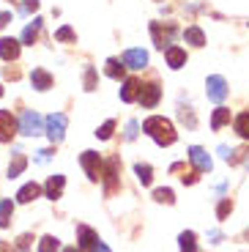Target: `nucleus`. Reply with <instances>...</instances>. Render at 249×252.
I'll return each instance as SVG.
<instances>
[{
  "mask_svg": "<svg viewBox=\"0 0 249 252\" xmlns=\"http://www.w3.org/2000/svg\"><path fill=\"white\" fill-rule=\"evenodd\" d=\"M159 99H162V88L156 85V82H148V85H140V94H137V101L143 104V107H156L159 104Z\"/></svg>",
  "mask_w": 249,
  "mask_h": 252,
  "instance_id": "obj_8",
  "label": "nucleus"
},
{
  "mask_svg": "<svg viewBox=\"0 0 249 252\" xmlns=\"http://www.w3.org/2000/svg\"><path fill=\"white\" fill-rule=\"evenodd\" d=\"M63 189H66V176H61V173L50 176V178H47V184H44V192H47V197H50V200L63 197Z\"/></svg>",
  "mask_w": 249,
  "mask_h": 252,
  "instance_id": "obj_12",
  "label": "nucleus"
},
{
  "mask_svg": "<svg viewBox=\"0 0 249 252\" xmlns=\"http://www.w3.org/2000/svg\"><path fill=\"white\" fill-rule=\"evenodd\" d=\"M124 63L121 61H115V58H110L107 61V77H112V80H124Z\"/></svg>",
  "mask_w": 249,
  "mask_h": 252,
  "instance_id": "obj_28",
  "label": "nucleus"
},
{
  "mask_svg": "<svg viewBox=\"0 0 249 252\" xmlns=\"http://www.w3.org/2000/svg\"><path fill=\"white\" fill-rule=\"evenodd\" d=\"M58 247H61V241H58L55 236H44V239L38 241V252H58Z\"/></svg>",
  "mask_w": 249,
  "mask_h": 252,
  "instance_id": "obj_30",
  "label": "nucleus"
},
{
  "mask_svg": "<svg viewBox=\"0 0 249 252\" xmlns=\"http://www.w3.org/2000/svg\"><path fill=\"white\" fill-rule=\"evenodd\" d=\"M80 164L85 167V173H88V178L91 181H101V157L96 151H82V157H80Z\"/></svg>",
  "mask_w": 249,
  "mask_h": 252,
  "instance_id": "obj_6",
  "label": "nucleus"
},
{
  "mask_svg": "<svg viewBox=\"0 0 249 252\" xmlns=\"http://www.w3.org/2000/svg\"><path fill=\"white\" fill-rule=\"evenodd\" d=\"M31 241H33V236H31V233L19 236V239H17V244H14V250H11V252H28V247H31Z\"/></svg>",
  "mask_w": 249,
  "mask_h": 252,
  "instance_id": "obj_32",
  "label": "nucleus"
},
{
  "mask_svg": "<svg viewBox=\"0 0 249 252\" xmlns=\"http://www.w3.org/2000/svg\"><path fill=\"white\" fill-rule=\"evenodd\" d=\"M38 195H41V187H38L36 181H31V184H25V187L17 192V203H33Z\"/></svg>",
  "mask_w": 249,
  "mask_h": 252,
  "instance_id": "obj_16",
  "label": "nucleus"
},
{
  "mask_svg": "<svg viewBox=\"0 0 249 252\" xmlns=\"http://www.w3.org/2000/svg\"><path fill=\"white\" fill-rule=\"evenodd\" d=\"M63 252H82V250H80V247H66Z\"/></svg>",
  "mask_w": 249,
  "mask_h": 252,
  "instance_id": "obj_45",
  "label": "nucleus"
},
{
  "mask_svg": "<svg viewBox=\"0 0 249 252\" xmlns=\"http://www.w3.org/2000/svg\"><path fill=\"white\" fill-rule=\"evenodd\" d=\"M17 134V121L8 110H0V143H11V137Z\"/></svg>",
  "mask_w": 249,
  "mask_h": 252,
  "instance_id": "obj_10",
  "label": "nucleus"
},
{
  "mask_svg": "<svg viewBox=\"0 0 249 252\" xmlns=\"http://www.w3.org/2000/svg\"><path fill=\"white\" fill-rule=\"evenodd\" d=\"M134 173H137V178H140V184H143V187H148V184L154 181V167H151V164L137 162V164H134Z\"/></svg>",
  "mask_w": 249,
  "mask_h": 252,
  "instance_id": "obj_25",
  "label": "nucleus"
},
{
  "mask_svg": "<svg viewBox=\"0 0 249 252\" xmlns=\"http://www.w3.org/2000/svg\"><path fill=\"white\" fill-rule=\"evenodd\" d=\"M184 38H187V44H192V47H203V44H206V33L200 31L197 25L187 28V31H184Z\"/></svg>",
  "mask_w": 249,
  "mask_h": 252,
  "instance_id": "obj_22",
  "label": "nucleus"
},
{
  "mask_svg": "<svg viewBox=\"0 0 249 252\" xmlns=\"http://www.w3.org/2000/svg\"><path fill=\"white\" fill-rule=\"evenodd\" d=\"M170 170H173V173H184V176H181V181H184V184H189V187L200 181L197 170H187V167H184V164H181V162H175L173 167H170Z\"/></svg>",
  "mask_w": 249,
  "mask_h": 252,
  "instance_id": "obj_24",
  "label": "nucleus"
},
{
  "mask_svg": "<svg viewBox=\"0 0 249 252\" xmlns=\"http://www.w3.org/2000/svg\"><path fill=\"white\" fill-rule=\"evenodd\" d=\"M233 126H236V134L244 140H249V113H241L236 115V121H233Z\"/></svg>",
  "mask_w": 249,
  "mask_h": 252,
  "instance_id": "obj_26",
  "label": "nucleus"
},
{
  "mask_svg": "<svg viewBox=\"0 0 249 252\" xmlns=\"http://www.w3.org/2000/svg\"><path fill=\"white\" fill-rule=\"evenodd\" d=\"M0 96H3V85H0Z\"/></svg>",
  "mask_w": 249,
  "mask_h": 252,
  "instance_id": "obj_47",
  "label": "nucleus"
},
{
  "mask_svg": "<svg viewBox=\"0 0 249 252\" xmlns=\"http://www.w3.org/2000/svg\"><path fill=\"white\" fill-rule=\"evenodd\" d=\"M175 33H178V28H175L173 22H167L164 28H162V22H151V36H154V44L159 47V50L173 44Z\"/></svg>",
  "mask_w": 249,
  "mask_h": 252,
  "instance_id": "obj_3",
  "label": "nucleus"
},
{
  "mask_svg": "<svg viewBox=\"0 0 249 252\" xmlns=\"http://www.w3.org/2000/svg\"><path fill=\"white\" fill-rule=\"evenodd\" d=\"M85 91H96V69H85Z\"/></svg>",
  "mask_w": 249,
  "mask_h": 252,
  "instance_id": "obj_36",
  "label": "nucleus"
},
{
  "mask_svg": "<svg viewBox=\"0 0 249 252\" xmlns=\"http://www.w3.org/2000/svg\"><path fill=\"white\" fill-rule=\"evenodd\" d=\"M178 244H181V252H200L197 236H194L192 230H184V233L178 236Z\"/></svg>",
  "mask_w": 249,
  "mask_h": 252,
  "instance_id": "obj_21",
  "label": "nucleus"
},
{
  "mask_svg": "<svg viewBox=\"0 0 249 252\" xmlns=\"http://www.w3.org/2000/svg\"><path fill=\"white\" fill-rule=\"evenodd\" d=\"M244 162H247V167H249V151H247V157H244Z\"/></svg>",
  "mask_w": 249,
  "mask_h": 252,
  "instance_id": "obj_46",
  "label": "nucleus"
},
{
  "mask_svg": "<svg viewBox=\"0 0 249 252\" xmlns=\"http://www.w3.org/2000/svg\"><path fill=\"white\" fill-rule=\"evenodd\" d=\"M19 50H22V44H19L17 38H0V58L3 61H17L19 58Z\"/></svg>",
  "mask_w": 249,
  "mask_h": 252,
  "instance_id": "obj_13",
  "label": "nucleus"
},
{
  "mask_svg": "<svg viewBox=\"0 0 249 252\" xmlns=\"http://www.w3.org/2000/svg\"><path fill=\"white\" fill-rule=\"evenodd\" d=\"M219 154H222V159H230L233 148H227V145H219Z\"/></svg>",
  "mask_w": 249,
  "mask_h": 252,
  "instance_id": "obj_41",
  "label": "nucleus"
},
{
  "mask_svg": "<svg viewBox=\"0 0 249 252\" xmlns=\"http://www.w3.org/2000/svg\"><path fill=\"white\" fill-rule=\"evenodd\" d=\"M206 91H208V99L217 101V104H222V101L227 99V82H224V77H219V74L208 77Z\"/></svg>",
  "mask_w": 249,
  "mask_h": 252,
  "instance_id": "obj_7",
  "label": "nucleus"
},
{
  "mask_svg": "<svg viewBox=\"0 0 249 252\" xmlns=\"http://www.w3.org/2000/svg\"><path fill=\"white\" fill-rule=\"evenodd\" d=\"M0 252H11V247H8V244H3V241H0Z\"/></svg>",
  "mask_w": 249,
  "mask_h": 252,
  "instance_id": "obj_44",
  "label": "nucleus"
},
{
  "mask_svg": "<svg viewBox=\"0 0 249 252\" xmlns=\"http://www.w3.org/2000/svg\"><path fill=\"white\" fill-rule=\"evenodd\" d=\"M41 33V17H33V22H28V28L22 31V44H33Z\"/></svg>",
  "mask_w": 249,
  "mask_h": 252,
  "instance_id": "obj_20",
  "label": "nucleus"
},
{
  "mask_svg": "<svg viewBox=\"0 0 249 252\" xmlns=\"http://www.w3.org/2000/svg\"><path fill=\"white\" fill-rule=\"evenodd\" d=\"M154 200H156V203H167V206H173V203H175V195H173V189L162 187V189H156V192H154Z\"/></svg>",
  "mask_w": 249,
  "mask_h": 252,
  "instance_id": "obj_29",
  "label": "nucleus"
},
{
  "mask_svg": "<svg viewBox=\"0 0 249 252\" xmlns=\"http://www.w3.org/2000/svg\"><path fill=\"white\" fill-rule=\"evenodd\" d=\"M33 11H38V0H22L19 3V14H33Z\"/></svg>",
  "mask_w": 249,
  "mask_h": 252,
  "instance_id": "obj_35",
  "label": "nucleus"
},
{
  "mask_svg": "<svg viewBox=\"0 0 249 252\" xmlns=\"http://www.w3.org/2000/svg\"><path fill=\"white\" fill-rule=\"evenodd\" d=\"M230 211H233V200H230V197H224V200L219 203V208H217V217H219V220H224Z\"/></svg>",
  "mask_w": 249,
  "mask_h": 252,
  "instance_id": "obj_34",
  "label": "nucleus"
},
{
  "mask_svg": "<svg viewBox=\"0 0 249 252\" xmlns=\"http://www.w3.org/2000/svg\"><path fill=\"white\" fill-rule=\"evenodd\" d=\"M137 94H140V82L134 80V77H129V80H124V88H121V99L129 104V101H137Z\"/></svg>",
  "mask_w": 249,
  "mask_h": 252,
  "instance_id": "obj_18",
  "label": "nucleus"
},
{
  "mask_svg": "<svg viewBox=\"0 0 249 252\" xmlns=\"http://www.w3.org/2000/svg\"><path fill=\"white\" fill-rule=\"evenodd\" d=\"M8 22H11V11H0V31H3Z\"/></svg>",
  "mask_w": 249,
  "mask_h": 252,
  "instance_id": "obj_39",
  "label": "nucleus"
},
{
  "mask_svg": "<svg viewBox=\"0 0 249 252\" xmlns=\"http://www.w3.org/2000/svg\"><path fill=\"white\" fill-rule=\"evenodd\" d=\"M91 252H112V250H110V247L104 244V241H96V244L91 247Z\"/></svg>",
  "mask_w": 249,
  "mask_h": 252,
  "instance_id": "obj_40",
  "label": "nucleus"
},
{
  "mask_svg": "<svg viewBox=\"0 0 249 252\" xmlns=\"http://www.w3.org/2000/svg\"><path fill=\"white\" fill-rule=\"evenodd\" d=\"M208 239H211V241H214V244H217V241H219V239H222V233H219V230H211V233H208Z\"/></svg>",
  "mask_w": 249,
  "mask_h": 252,
  "instance_id": "obj_43",
  "label": "nucleus"
},
{
  "mask_svg": "<svg viewBox=\"0 0 249 252\" xmlns=\"http://www.w3.org/2000/svg\"><path fill=\"white\" fill-rule=\"evenodd\" d=\"M66 124H69V118L63 113H52L50 118L44 121V132H47V137H50L52 143H61L63 134H66Z\"/></svg>",
  "mask_w": 249,
  "mask_h": 252,
  "instance_id": "obj_4",
  "label": "nucleus"
},
{
  "mask_svg": "<svg viewBox=\"0 0 249 252\" xmlns=\"http://www.w3.org/2000/svg\"><path fill=\"white\" fill-rule=\"evenodd\" d=\"M55 38H58V41H74V31H71V28L69 25H63V28H58V33H55Z\"/></svg>",
  "mask_w": 249,
  "mask_h": 252,
  "instance_id": "obj_33",
  "label": "nucleus"
},
{
  "mask_svg": "<svg viewBox=\"0 0 249 252\" xmlns=\"http://www.w3.org/2000/svg\"><path fill=\"white\" fill-rule=\"evenodd\" d=\"M52 154H55L52 148H41V151H36V162H38V164H47V162L52 159Z\"/></svg>",
  "mask_w": 249,
  "mask_h": 252,
  "instance_id": "obj_37",
  "label": "nucleus"
},
{
  "mask_svg": "<svg viewBox=\"0 0 249 252\" xmlns=\"http://www.w3.org/2000/svg\"><path fill=\"white\" fill-rule=\"evenodd\" d=\"M6 77L8 80H19V71L17 69H6Z\"/></svg>",
  "mask_w": 249,
  "mask_h": 252,
  "instance_id": "obj_42",
  "label": "nucleus"
},
{
  "mask_svg": "<svg viewBox=\"0 0 249 252\" xmlns=\"http://www.w3.org/2000/svg\"><path fill=\"white\" fill-rule=\"evenodd\" d=\"M118 167H121L118 157H112L110 162L101 167V178H104V195H107V197H112L115 192H118Z\"/></svg>",
  "mask_w": 249,
  "mask_h": 252,
  "instance_id": "obj_5",
  "label": "nucleus"
},
{
  "mask_svg": "<svg viewBox=\"0 0 249 252\" xmlns=\"http://www.w3.org/2000/svg\"><path fill=\"white\" fill-rule=\"evenodd\" d=\"M189 162L197 167V173H211V167H214L211 157H208L206 148H200V145H192V148H189Z\"/></svg>",
  "mask_w": 249,
  "mask_h": 252,
  "instance_id": "obj_9",
  "label": "nucleus"
},
{
  "mask_svg": "<svg viewBox=\"0 0 249 252\" xmlns=\"http://www.w3.org/2000/svg\"><path fill=\"white\" fill-rule=\"evenodd\" d=\"M121 63H124L126 69H145L148 66V52L145 50H126Z\"/></svg>",
  "mask_w": 249,
  "mask_h": 252,
  "instance_id": "obj_11",
  "label": "nucleus"
},
{
  "mask_svg": "<svg viewBox=\"0 0 249 252\" xmlns=\"http://www.w3.org/2000/svg\"><path fill=\"white\" fill-rule=\"evenodd\" d=\"M167 66L170 69H181L184 63H187V50H181V47H167Z\"/></svg>",
  "mask_w": 249,
  "mask_h": 252,
  "instance_id": "obj_17",
  "label": "nucleus"
},
{
  "mask_svg": "<svg viewBox=\"0 0 249 252\" xmlns=\"http://www.w3.org/2000/svg\"><path fill=\"white\" fill-rule=\"evenodd\" d=\"M143 132L148 134L156 145H162V148H167V145H173L175 140H178V132H175L173 121H167L164 115H151L143 124Z\"/></svg>",
  "mask_w": 249,
  "mask_h": 252,
  "instance_id": "obj_1",
  "label": "nucleus"
},
{
  "mask_svg": "<svg viewBox=\"0 0 249 252\" xmlns=\"http://www.w3.org/2000/svg\"><path fill=\"white\" fill-rule=\"evenodd\" d=\"M31 82L36 91H50L52 88V74L47 69H33L31 71Z\"/></svg>",
  "mask_w": 249,
  "mask_h": 252,
  "instance_id": "obj_14",
  "label": "nucleus"
},
{
  "mask_svg": "<svg viewBox=\"0 0 249 252\" xmlns=\"http://www.w3.org/2000/svg\"><path fill=\"white\" fill-rule=\"evenodd\" d=\"M224 124H230V110H227V107H217V110H214V115H211V129H214V132H219Z\"/></svg>",
  "mask_w": 249,
  "mask_h": 252,
  "instance_id": "obj_23",
  "label": "nucleus"
},
{
  "mask_svg": "<svg viewBox=\"0 0 249 252\" xmlns=\"http://www.w3.org/2000/svg\"><path fill=\"white\" fill-rule=\"evenodd\" d=\"M14 217V203L11 200H0V227H8Z\"/></svg>",
  "mask_w": 249,
  "mask_h": 252,
  "instance_id": "obj_27",
  "label": "nucleus"
},
{
  "mask_svg": "<svg viewBox=\"0 0 249 252\" xmlns=\"http://www.w3.org/2000/svg\"><path fill=\"white\" fill-rule=\"evenodd\" d=\"M112 132H115V121H104V124H101V129L96 132V137H99V140H110Z\"/></svg>",
  "mask_w": 249,
  "mask_h": 252,
  "instance_id": "obj_31",
  "label": "nucleus"
},
{
  "mask_svg": "<svg viewBox=\"0 0 249 252\" xmlns=\"http://www.w3.org/2000/svg\"><path fill=\"white\" fill-rule=\"evenodd\" d=\"M25 167H28V159H25V154H22V151H17V154H14V159L8 162V178H17V176H22V173H25Z\"/></svg>",
  "mask_w": 249,
  "mask_h": 252,
  "instance_id": "obj_19",
  "label": "nucleus"
},
{
  "mask_svg": "<svg viewBox=\"0 0 249 252\" xmlns=\"http://www.w3.org/2000/svg\"><path fill=\"white\" fill-rule=\"evenodd\" d=\"M77 239H80V250H91V247L99 241V236H96V230H91L88 225H80L77 227Z\"/></svg>",
  "mask_w": 249,
  "mask_h": 252,
  "instance_id": "obj_15",
  "label": "nucleus"
},
{
  "mask_svg": "<svg viewBox=\"0 0 249 252\" xmlns=\"http://www.w3.org/2000/svg\"><path fill=\"white\" fill-rule=\"evenodd\" d=\"M17 129L25 134V137H36V134L44 132V121H41V115H38L36 110H25V113H22V118H19Z\"/></svg>",
  "mask_w": 249,
  "mask_h": 252,
  "instance_id": "obj_2",
  "label": "nucleus"
},
{
  "mask_svg": "<svg viewBox=\"0 0 249 252\" xmlns=\"http://www.w3.org/2000/svg\"><path fill=\"white\" fill-rule=\"evenodd\" d=\"M137 129H140L137 121H129V124H126V140H134V137H137Z\"/></svg>",
  "mask_w": 249,
  "mask_h": 252,
  "instance_id": "obj_38",
  "label": "nucleus"
}]
</instances>
